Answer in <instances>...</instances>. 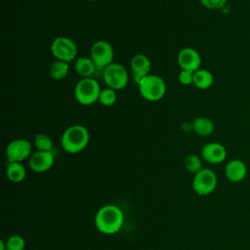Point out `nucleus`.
<instances>
[{"label": "nucleus", "instance_id": "39448f33", "mask_svg": "<svg viewBox=\"0 0 250 250\" xmlns=\"http://www.w3.org/2000/svg\"><path fill=\"white\" fill-rule=\"evenodd\" d=\"M218 184L216 173L209 168H202L192 179V188L198 195H208L212 193Z\"/></svg>", "mask_w": 250, "mask_h": 250}, {"label": "nucleus", "instance_id": "f8f14e48", "mask_svg": "<svg viewBox=\"0 0 250 250\" xmlns=\"http://www.w3.org/2000/svg\"><path fill=\"white\" fill-rule=\"evenodd\" d=\"M201 156L208 163L219 164L226 160L227 149L220 143L210 142L203 146L201 149Z\"/></svg>", "mask_w": 250, "mask_h": 250}, {"label": "nucleus", "instance_id": "0eeeda50", "mask_svg": "<svg viewBox=\"0 0 250 250\" xmlns=\"http://www.w3.org/2000/svg\"><path fill=\"white\" fill-rule=\"evenodd\" d=\"M51 53L57 60L69 62L76 59L77 47L70 38L59 36L51 44Z\"/></svg>", "mask_w": 250, "mask_h": 250}, {"label": "nucleus", "instance_id": "4468645a", "mask_svg": "<svg viewBox=\"0 0 250 250\" xmlns=\"http://www.w3.org/2000/svg\"><path fill=\"white\" fill-rule=\"evenodd\" d=\"M131 69L134 73L135 81L138 84L141 79L148 75L150 70V61L144 54H137L131 59Z\"/></svg>", "mask_w": 250, "mask_h": 250}, {"label": "nucleus", "instance_id": "9b49d317", "mask_svg": "<svg viewBox=\"0 0 250 250\" xmlns=\"http://www.w3.org/2000/svg\"><path fill=\"white\" fill-rule=\"evenodd\" d=\"M54 161L55 155L53 151L37 150L28 158V165L35 173H44L52 168Z\"/></svg>", "mask_w": 250, "mask_h": 250}, {"label": "nucleus", "instance_id": "2eb2a0df", "mask_svg": "<svg viewBox=\"0 0 250 250\" xmlns=\"http://www.w3.org/2000/svg\"><path fill=\"white\" fill-rule=\"evenodd\" d=\"M74 69L77 74H79L83 78H87L91 77L95 73L97 66L91 58L79 57L75 60Z\"/></svg>", "mask_w": 250, "mask_h": 250}, {"label": "nucleus", "instance_id": "5701e85b", "mask_svg": "<svg viewBox=\"0 0 250 250\" xmlns=\"http://www.w3.org/2000/svg\"><path fill=\"white\" fill-rule=\"evenodd\" d=\"M7 250H23L25 247V240L19 234H13L6 240Z\"/></svg>", "mask_w": 250, "mask_h": 250}, {"label": "nucleus", "instance_id": "ddd939ff", "mask_svg": "<svg viewBox=\"0 0 250 250\" xmlns=\"http://www.w3.org/2000/svg\"><path fill=\"white\" fill-rule=\"evenodd\" d=\"M225 175L229 182L240 183L247 175V166L240 159H231L225 167Z\"/></svg>", "mask_w": 250, "mask_h": 250}, {"label": "nucleus", "instance_id": "4be33fe9", "mask_svg": "<svg viewBox=\"0 0 250 250\" xmlns=\"http://www.w3.org/2000/svg\"><path fill=\"white\" fill-rule=\"evenodd\" d=\"M99 102L104 106H110L116 102L115 90L111 88H104L101 91Z\"/></svg>", "mask_w": 250, "mask_h": 250}, {"label": "nucleus", "instance_id": "423d86ee", "mask_svg": "<svg viewBox=\"0 0 250 250\" xmlns=\"http://www.w3.org/2000/svg\"><path fill=\"white\" fill-rule=\"evenodd\" d=\"M104 80L108 88L121 90L126 87L129 81V75L126 68L120 63H110L104 68Z\"/></svg>", "mask_w": 250, "mask_h": 250}, {"label": "nucleus", "instance_id": "9d476101", "mask_svg": "<svg viewBox=\"0 0 250 250\" xmlns=\"http://www.w3.org/2000/svg\"><path fill=\"white\" fill-rule=\"evenodd\" d=\"M178 64L183 70L195 72L201 65V57L193 48H184L178 54Z\"/></svg>", "mask_w": 250, "mask_h": 250}, {"label": "nucleus", "instance_id": "7ed1b4c3", "mask_svg": "<svg viewBox=\"0 0 250 250\" xmlns=\"http://www.w3.org/2000/svg\"><path fill=\"white\" fill-rule=\"evenodd\" d=\"M141 96L148 102H157L166 94V83L162 77L155 74L145 76L138 83Z\"/></svg>", "mask_w": 250, "mask_h": 250}, {"label": "nucleus", "instance_id": "dca6fc26", "mask_svg": "<svg viewBox=\"0 0 250 250\" xmlns=\"http://www.w3.org/2000/svg\"><path fill=\"white\" fill-rule=\"evenodd\" d=\"M192 129L197 135L201 137H208L213 134L215 125L213 121L207 117H197L193 120Z\"/></svg>", "mask_w": 250, "mask_h": 250}, {"label": "nucleus", "instance_id": "bb28decb", "mask_svg": "<svg viewBox=\"0 0 250 250\" xmlns=\"http://www.w3.org/2000/svg\"><path fill=\"white\" fill-rule=\"evenodd\" d=\"M89 1H97V0H89Z\"/></svg>", "mask_w": 250, "mask_h": 250}, {"label": "nucleus", "instance_id": "412c9836", "mask_svg": "<svg viewBox=\"0 0 250 250\" xmlns=\"http://www.w3.org/2000/svg\"><path fill=\"white\" fill-rule=\"evenodd\" d=\"M184 165L185 168L192 174H196L202 169V161L200 157L196 154L188 155L184 161Z\"/></svg>", "mask_w": 250, "mask_h": 250}, {"label": "nucleus", "instance_id": "b1692460", "mask_svg": "<svg viewBox=\"0 0 250 250\" xmlns=\"http://www.w3.org/2000/svg\"><path fill=\"white\" fill-rule=\"evenodd\" d=\"M200 4L210 10H218L223 8L228 0H199Z\"/></svg>", "mask_w": 250, "mask_h": 250}, {"label": "nucleus", "instance_id": "aec40b11", "mask_svg": "<svg viewBox=\"0 0 250 250\" xmlns=\"http://www.w3.org/2000/svg\"><path fill=\"white\" fill-rule=\"evenodd\" d=\"M34 146L37 150L41 151H52L53 142L52 139L44 133H39L34 138Z\"/></svg>", "mask_w": 250, "mask_h": 250}, {"label": "nucleus", "instance_id": "20e7f679", "mask_svg": "<svg viewBox=\"0 0 250 250\" xmlns=\"http://www.w3.org/2000/svg\"><path fill=\"white\" fill-rule=\"evenodd\" d=\"M101 87L97 80L92 77L82 78L74 88L75 100L83 105H91L99 101Z\"/></svg>", "mask_w": 250, "mask_h": 250}, {"label": "nucleus", "instance_id": "f3484780", "mask_svg": "<svg viewBox=\"0 0 250 250\" xmlns=\"http://www.w3.org/2000/svg\"><path fill=\"white\" fill-rule=\"evenodd\" d=\"M6 175L11 182L21 183L26 177V170L21 162H9L6 168Z\"/></svg>", "mask_w": 250, "mask_h": 250}, {"label": "nucleus", "instance_id": "6ab92c4d", "mask_svg": "<svg viewBox=\"0 0 250 250\" xmlns=\"http://www.w3.org/2000/svg\"><path fill=\"white\" fill-rule=\"evenodd\" d=\"M68 70H69L68 62L57 60L51 64L50 75L55 80H61L67 75Z\"/></svg>", "mask_w": 250, "mask_h": 250}, {"label": "nucleus", "instance_id": "1a4fd4ad", "mask_svg": "<svg viewBox=\"0 0 250 250\" xmlns=\"http://www.w3.org/2000/svg\"><path fill=\"white\" fill-rule=\"evenodd\" d=\"M31 143L25 139H16L6 147V157L9 162H21L31 156Z\"/></svg>", "mask_w": 250, "mask_h": 250}, {"label": "nucleus", "instance_id": "a211bd4d", "mask_svg": "<svg viewBox=\"0 0 250 250\" xmlns=\"http://www.w3.org/2000/svg\"><path fill=\"white\" fill-rule=\"evenodd\" d=\"M214 76L207 69H198L193 73V85L201 90H206L213 85Z\"/></svg>", "mask_w": 250, "mask_h": 250}, {"label": "nucleus", "instance_id": "f03ea898", "mask_svg": "<svg viewBox=\"0 0 250 250\" xmlns=\"http://www.w3.org/2000/svg\"><path fill=\"white\" fill-rule=\"evenodd\" d=\"M90 135L83 125H72L64 130L61 138L62 148L71 154L82 151L88 145Z\"/></svg>", "mask_w": 250, "mask_h": 250}, {"label": "nucleus", "instance_id": "a878e982", "mask_svg": "<svg viewBox=\"0 0 250 250\" xmlns=\"http://www.w3.org/2000/svg\"><path fill=\"white\" fill-rule=\"evenodd\" d=\"M0 250H7L6 241H4L3 239H1V240H0Z\"/></svg>", "mask_w": 250, "mask_h": 250}, {"label": "nucleus", "instance_id": "6e6552de", "mask_svg": "<svg viewBox=\"0 0 250 250\" xmlns=\"http://www.w3.org/2000/svg\"><path fill=\"white\" fill-rule=\"evenodd\" d=\"M91 59L97 68H105L112 63L114 52L109 42L105 40L96 41L91 47Z\"/></svg>", "mask_w": 250, "mask_h": 250}, {"label": "nucleus", "instance_id": "393cba45", "mask_svg": "<svg viewBox=\"0 0 250 250\" xmlns=\"http://www.w3.org/2000/svg\"><path fill=\"white\" fill-rule=\"evenodd\" d=\"M193 73L191 71H188V70H181L180 74H179V81L183 84V85H190L193 84Z\"/></svg>", "mask_w": 250, "mask_h": 250}, {"label": "nucleus", "instance_id": "f257e3e1", "mask_svg": "<svg viewBox=\"0 0 250 250\" xmlns=\"http://www.w3.org/2000/svg\"><path fill=\"white\" fill-rule=\"evenodd\" d=\"M124 223L122 210L114 204L102 206L96 213L95 226L99 231L104 234H113L118 232Z\"/></svg>", "mask_w": 250, "mask_h": 250}]
</instances>
